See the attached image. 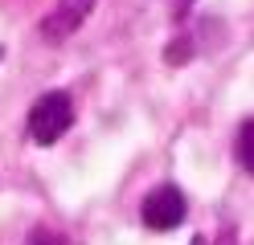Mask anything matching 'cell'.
Segmentation results:
<instances>
[{
	"instance_id": "7",
	"label": "cell",
	"mask_w": 254,
	"mask_h": 245,
	"mask_svg": "<svg viewBox=\"0 0 254 245\" xmlns=\"http://www.w3.org/2000/svg\"><path fill=\"white\" fill-rule=\"evenodd\" d=\"M189 8H193V0H172V16H177V21H181Z\"/></svg>"
},
{
	"instance_id": "3",
	"label": "cell",
	"mask_w": 254,
	"mask_h": 245,
	"mask_svg": "<svg viewBox=\"0 0 254 245\" xmlns=\"http://www.w3.org/2000/svg\"><path fill=\"white\" fill-rule=\"evenodd\" d=\"M90 8H94V0H58V12L41 25V33H45L50 41H62L66 33H74L78 25L86 21V12H90Z\"/></svg>"
},
{
	"instance_id": "5",
	"label": "cell",
	"mask_w": 254,
	"mask_h": 245,
	"mask_svg": "<svg viewBox=\"0 0 254 245\" xmlns=\"http://www.w3.org/2000/svg\"><path fill=\"white\" fill-rule=\"evenodd\" d=\"M189 53H193V45L181 37L177 45H168V53H164V57H168V65H185V57H189Z\"/></svg>"
},
{
	"instance_id": "6",
	"label": "cell",
	"mask_w": 254,
	"mask_h": 245,
	"mask_svg": "<svg viewBox=\"0 0 254 245\" xmlns=\"http://www.w3.org/2000/svg\"><path fill=\"white\" fill-rule=\"evenodd\" d=\"M29 245H62V241H58V237L50 233V229H37V233L29 237Z\"/></svg>"
},
{
	"instance_id": "2",
	"label": "cell",
	"mask_w": 254,
	"mask_h": 245,
	"mask_svg": "<svg viewBox=\"0 0 254 245\" xmlns=\"http://www.w3.org/2000/svg\"><path fill=\"white\" fill-rule=\"evenodd\" d=\"M144 225L148 229H156V233H168V229H177L181 221H185V212H189V204H185V192L177 188V184H160V188H152L148 196H144Z\"/></svg>"
},
{
	"instance_id": "4",
	"label": "cell",
	"mask_w": 254,
	"mask_h": 245,
	"mask_svg": "<svg viewBox=\"0 0 254 245\" xmlns=\"http://www.w3.org/2000/svg\"><path fill=\"white\" fill-rule=\"evenodd\" d=\"M238 159H242V168L254 176V119L242 123V131H238Z\"/></svg>"
},
{
	"instance_id": "1",
	"label": "cell",
	"mask_w": 254,
	"mask_h": 245,
	"mask_svg": "<svg viewBox=\"0 0 254 245\" xmlns=\"http://www.w3.org/2000/svg\"><path fill=\"white\" fill-rule=\"evenodd\" d=\"M70 123H74V102L62 90L41 94L33 102V110H29V135H33V143H58Z\"/></svg>"
}]
</instances>
